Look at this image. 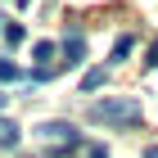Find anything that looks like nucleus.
<instances>
[{
    "instance_id": "5",
    "label": "nucleus",
    "mask_w": 158,
    "mask_h": 158,
    "mask_svg": "<svg viewBox=\"0 0 158 158\" xmlns=\"http://www.w3.org/2000/svg\"><path fill=\"white\" fill-rule=\"evenodd\" d=\"M104 81H109V68H90V73L81 77V95H90V90H99Z\"/></svg>"
},
{
    "instance_id": "1",
    "label": "nucleus",
    "mask_w": 158,
    "mask_h": 158,
    "mask_svg": "<svg viewBox=\"0 0 158 158\" xmlns=\"http://www.w3.org/2000/svg\"><path fill=\"white\" fill-rule=\"evenodd\" d=\"M86 122H95V127H135L140 122V104L131 95L95 99V104H86Z\"/></svg>"
},
{
    "instance_id": "9",
    "label": "nucleus",
    "mask_w": 158,
    "mask_h": 158,
    "mask_svg": "<svg viewBox=\"0 0 158 158\" xmlns=\"http://www.w3.org/2000/svg\"><path fill=\"white\" fill-rule=\"evenodd\" d=\"M5 41H9V45L18 50V45H23V41H27V32H23V27H18V23H9V27H5Z\"/></svg>"
},
{
    "instance_id": "11",
    "label": "nucleus",
    "mask_w": 158,
    "mask_h": 158,
    "mask_svg": "<svg viewBox=\"0 0 158 158\" xmlns=\"http://www.w3.org/2000/svg\"><path fill=\"white\" fill-rule=\"evenodd\" d=\"M5 99H9V95H5V90H0V109H5Z\"/></svg>"
},
{
    "instance_id": "6",
    "label": "nucleus",
    "mask_w": 158,
    "mask_h": 158,
    "mask_svg": "<svg viewBox=\"0 0 158 158\" xmlns=\"http://www.w3.org/2000/svg\"><path fill=\"white\" fill-rule=\"evenodd\" d=\"M131 50H135V41H131V36H118V41H113V63H122Z\"/></svg>"
},
{
    "instance_id": "8",
    "label": "nucleus",
    "mask_w": 158,
    "mask_h": 158,
    "mask_svg": "<svg viewBox=\"0 0 158 158\" xmlns=\"http://www.w3.org/2000/svg\"><path fill=\"white\" fill-rule=\"evenodd\" d=\"M18 63H9V59H0V86H9V81H18Z\"/></svg>"
},
{
    "instance_id": "7",
    "label": "nucleus",
    "mask_w": 158,
    "mask_h": 158,
    "mask_svg": "<svg viewBox=\"0 0 158 158\" xmlns=\"http://www.w3.org/2000/svg\"><path fill=\"white\" fill-rule=\"evenodd\" d=\"M0 145H18V127L9 118H0Z\"/></svg>"
},
{
    "instance_id": "4",
    "label": "nucleus",
    "mask_w": 158,
    "mask_h": 158,
    "mask_svg": "<svg viewBox=\"0 0 158 158\" xmlns=\"http://www.w3.org/2000/svg\"><path fill=\"white\" fill-rule=\"evenodd\" d=\"M32 54H36V68H50V59H59V45L54 41H36Z\"/></svg>"
},
{
    "instance_id": "10",
    "label": "nucleus",
    "mask_w": 158,
    "mask_h": 158,
    "mask_svg": "<svg viewBox=\"0 0 158 158\" xmlns=\"http://www.w3.org/2000/svg\"><path fill=\"white\" fill-rule=\"evenodd\" d=\"M86 158H109V149H104V145H90V149H86Z\"/></svg>"
},
{
    "instance_id": "2",
    "label": "nucleus",
    "mask_w": 158,
    "mask_h": 158,
    "mask_svg": "<svg viewBox=\"0 0 158 158\" xmlns=\"http://www.w3.org/2000/svg\"><path fill=\"white\" fill-rule=\"evenodd\" d=\"M59 54H63V59H59L63 68H77V63L86 59V36H81V32H77V27H73V32H68V36H63Z\"/></svg>"
},
{
    "instance_id": "3",
    "label": "nucleus",
    "mask_w": 158,
    "mask_h": 158,
    "mask_svg": "<svg viewBox=\"0 0 158 158\" xmlns=\"http://www.w3.org/2000/svg\"><path fill=\"white\" fill-rule=\"evenodd\" d=\"M41 135H45V140H59V145H77V140H81L73 122H41Z\"/></svg>"
}]
</instances>
